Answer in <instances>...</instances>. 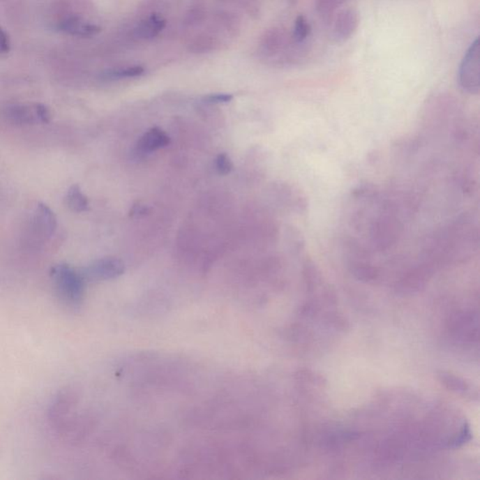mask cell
Segmentation results:
<instances>
[{"instance_id": "1", "label": "cell", "mask_w": 480, "mask_h": 480, "mask_svg": "<svg viewBox=\"0 0 480 480\" xmlns=\"http://www.w3.org/2000/svg\"><path fill=\"white\" fill-rule=\"evenodd\" d=\"M50 275L54 291L60 301L70 308L80 306L86 285V280L81 271L69 264H59L52 267Z\"/></svg>"}, {"instance_id": "15", "label": "cell", "mask_w": 480, "mask_h": 480, "mask_svg": "<svg viewBox=\"0 0 480 480\" xmlns=\"http://www.w3.org/2000/svg\"><path fill=\"white\" fill-rule=\"evenodd\" d=\"M215 166L218 173L223 174V176H226V174H230L234 169L233 163L226 153H220L215 160Z\"/></svg>"}, {"instance_id": "9", "label": "cell", "mask_w": 480, "mask_h": 480, "mask_svg": "<svg viewBox=\"0 0 480 480\" xmlns=\"http://www.w3.org/2000/svg\"><path fill=\"white\" fill-rule=\"evenodd\" d=\"M166 22L165 19L157 15H150L149 18L144 19L135 27V36L139 39H152L160 33L165 29Z\"/></svg>"}, {"instance_id": "19", "label": "cell", "mask_w": 480, "mask_h": 480, "mask_svg": "<svg viewBox=\"0 0 480 480\" xmlns=\"http://www.w3.org/2000/svg\"><path fill=\"white\" fill-rule=\"evenodd\" d=\"M147 213V207L141 206V204H136L130 210V215L133 216H141V215H146Z\"/></svg>"}, {"instance_id": "12", "label": "cell", "mask_w": 480, "mask_h": 480, "mask_svg": "<svg viewBox=\"0 0 480 480\" xmlns=\"http://www.w3.org/2000/svg\"><path fill=\"white\" fill-rule=\"evenodd\" d=\"M291 36L292 39L297 43H310L309 40L312 36V27L304 15H299L297 16L296 21H294Z\"/></svg>"}, {"instance_id": "6", "label": "cell", "mask_w": 480, "mask_h": 480, "mask_svg": "<svg viewBox=\"0 0 480 480\" xmlns=\"http://www.w3.org/2000/svg\"><path fill=\"white\" fill-rule=\"evenodd\" d=\"M331 36L335 42L345 43L356 33L359 26V15L357 10L347 8L339 10L333 15Z\"/></svg>"}, {"instance_id": "8", "label": "cell", "mask_w": 480, "mask_h": 480, "mask_svg": "<svg viewBox=\"0 0 480 480\" xmlns=\"http://www.w3.org/2000/svg\"><path fill=\"white\" fill-rule=\"evenodd\" d=\"M170 144V137L160 128L155 127L147 130L142 136L137 144V149L141 153H150Z\"/></svg>"}, {"instance_id": "16", "label": "cell", "mask_w": 480, "mask_h": 480, "mask_svg": "<svg viewBox=\"0 0 480 480\" xmlns=\"http://www.w3.org/2000/svg\"><path fill=\"white\" fill-rule=\"evenodd\" d=\"M204 17V12L201 8H196V9L190 10L186 15L185 22L188 24H198L199 22L203 20Z\"/></svg>"}, {"instance_id": "17", "label": "cell", "mask_w": 480, "mask_h": 480, "mask_svg": "<svg viewBox=\"0 0 480 480\" xmlns=\"http://www.w3.org/2000/svg\"><path fill=\"white\" fill-rule=\"evenodd\" d=\"M233 95L231 94H211L204 97L203 100L207 103H226L233 100Z\"/></svg>"}, {"instance_id": "20", "label": "cell", "mask_w": 480, "mask_h": 480, "mask_svg": "<svg viewBox=\"0 0 480 480\" xmlns=\"http://www.w3.org/2000/svg\"><path fill=\"white\" fill-rule=\"evenodd\" d=\"M222 1H229V0H222Z\"/></svg>"}, {"instance_id": "11", "label": "cell", "mask_w": 480, "mask_h": 480, "mask_svg": "<svg viewBox=\"0 0 480 480\" xmlns=\"http://www.w3.org/2000/svg\"><path fill=\"white\" fill-rule=\"evenodd\" d=\"M144 69L141 66H130L121 68V69L109 70L103 72L100 75L103 81L119 80L123 78H135L144 75Z\"/></svg>"}, {"instance_id": "14", "label": "cell", "mask_w": 480, "mask_h": 480, "mask_svg": "<svg viewBox=\"0 0 480 480\" xmlns=\"http://www.w3.org/2000/svg\"><path fill=\"white\" fill-rule=\"evenodd\" d=\"M216 40L207 35H200L190 43V51L196 54L209 53L216 47Z\"/></svg>"}, {"instance_id": "3", "label": "cell", "mask_w": 480, "mask_h": 480, "mask_svg": "<svg viewBox=\"0 0 480 480\" xmlns=\"http://www.w3.org/2000/svg\"><path fill=\"white\" fill-rule=\"evenodd\" d=\"M458 81L460 89L469 94L477 95L480 90V43L477 38L460 62Z\"/></svg>"}, {"instance_id": "4", "label": "cell", "mask_w": 480, "mask_h": 480, "mask_svg": "<svg viewBox=\"0 0 480 480\" xmlns=\"http://www.w3.org/2000/svg\"><path fill=\"white\" fill-rule=\"evenodd\" d=\"M125 271L123 262L116 257H105L94 261L82 270L87 282H100L121 276Z\"/></svg>"}, {"instance_id": "13", "label": "cell", "mask_w": 480, "mask_h": 480, "mask_svg": "<svg viewBox=\"0 0 480 480\" xmlns=\"http://www.w3.org/2000/svg\"><path fill=\"white\" fill-rule=\"evenodd\" d=\"M345 2L346 0H315L316 13L320 17L327 20L333 17L335 13Z\"/></svg>"}, {"instance_id": "10", "label": "cell", "mask_w": 480, "mask_h": 480, "mask_svg": "<svg viewBox=\"0 0 480 480\" xmlns=\"http://www.w3.org/2000/svg\"><path fill=\"white\" fill-rule=\"evenodd\" d=\"M65 202L70 210L78 212V213L89 209V199L84 195L78 185H73L68 190L66 196H65Z\"/></svg>"}, {"instance_id": "2", "label": "cell", "mask_w": 480, "mask_h": 480, "mask_svg": "<svg viewBox=\"0 0 480 480\" xmlns=\"http://www.w3.org/2000/svg\"><path fill=\"white\" fill-rule=\"evenodd\" d=\"M1 116L7 123L13 126H27L48 123L51 112L42 103L32 105H8L1 110Z\"/></svg>"}, {"instance_id": "7", "label": "cell", "mask_w": 480, "mask_h": 480, "mask_svg": "<svg viewBox=\"0 0 480 480\" xmlns=\"http://www.w3.org/2000/svg\"><path fill=\"white\" fill-rule=\"evenodd\" d=\"M57 30L73 37L87 38L97 35L100 31L97 24L84 21L80 16L70 15L62 19L57 24Z\"/></svg>"}, {"instance_id": "5", "label": "cell", "mask_w": 480, "mask_h": 480, "mask_svg": "<svg viewBox=\"0 0 480 480\" xmlns=\"http://www.w3.org/2000/svg\"><path fill=\"white\" fill-rule=\"evenodd\" d=\"M30 229L39 240H47L57 229V218L50 207L43 203L37 204L30 215Z\"/></svg>"}, {"instance_id": "18", "label": "cell", "mask_w": 480, "mask_h": 480, "mask_svg": "<svg viewBox=\"0 0 480 480\" xmlns=\"http://www.w3.org/2000/svg\"><path fill=\"white\" fill-rule=\"evenodd\" d=\"M10 50V40L9 35L0 27V54L9 53Z\"/></svg>"}]
</instances>
